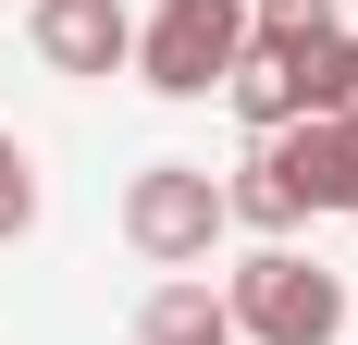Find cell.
Returning a JSON list of instances; mask_svg holds the SVG:
<instances>
[{"mask_svg":"<svg viewBox=\"0 0 358 345\" xmlns=\"http://www.w3.org/2000/svg\"><path fill=\"white\" fill-rule=\"evenodd\" d=\"M222 222H248L259 247H285L296 222H309V210H296V185H285V161H272V148H248V161L222 172Z\"/></svg>","mask_w":358,"mask_h":345,"instance_id":"ba28073f","label":"cell"},{"mask_svg":"<svg viewBox=\"0 0 358 345\" xmlns=\"http://www.w3.org/2000/svg\"><path fill=\"white\" fill-rule=\"evenodd\" d=\"M296 87V124H346L358 111V25H296V37H259Z\"/></svg>","mask_w":358,"mask_h":345,"instance_id":"5b68a950","label":"cell"},{"mask_svg":"<svg viewBox=\"0 0 358 345\" xmlns=\"http://www.w3.org/2000/svg\"><path fill=\"white\" fill-rule=\"evenodd\" d=\"M222 321H235V345H346V272L296 259V247H248L222 284Z\"/></svg>","mask_w":358,"mask_h":345,"instance_id":"6da1fadb","label":"cell"},{"mask_svg":"<svg viewBox=\"0 0 358 345\" xmlns=\"http://www.w3.org/2000/svg\"><path fill=\"white\" fill-rule=\"evenodd\" d=\"M25 37H37V62H50V74H124L136 13H124V0H37Z\"/></svg>","mask_w":358,"mask_h":345,"instance_id":"277c9868","label":"cell"},{"mask_svg":"<svg viewBox=\"0 0 358 345\" xmlns=\"http://www.w3.org/2000/svg\"><path fill=\"white\" fill-rule=\"evenodd\" d=\"M136 345H235V321H222V284H210V272H173V284H148Z\"/></svg>","mask_w":358,"mask_h":345,"instance_id":"52a82bcc","label":"cell"},{"mask_svg":"<svg viewBox=\"0 0 358 345\" xmlns=\"http://www.w3.org/2000/svg\"><path fill=\"white\" fill-rule=\"evenodd\" d=\"M235 50H248V0H161L124 62H136L161 99H210L222 74H235Z\"/></svg>","mask_w":358,"mask_h":345,"instance_id":"3957f363","label":"cell"},{"mask_svg":"<svg viewBox=\"0 0 358 345\" xmlns=\"http://www.w3.org/2000/svg\"><path fill=\"white\" fill-rule=\"evenodd\" d=\"M272 161H285L296 210H334V222H358V111L346 124H285V136H259Z\"/></svg>","mask_w":358,"mask_h":345,"instance_id":"8992f818","label":"cell"},{"mask_svg":"<svg viewBox=\"0 0 358 345\" xmlns=\"http://www.w3.org/2000/svg\"><path fill=\"white\" fill-rule=\"evenodd\" d=\"M25 222H37V161H25V136L0 124V247L25 235Z\"/></svg>","mask_w":358,"mask_h":345,"instance_id":"30bf717a","label":"cell"},{"mask_svg":"<svg viewBox=\"0 0 358 345\" xmlns=\"http://www.w3.org/2000/svg\"><path fill=\"white\" fill-rule=\"evenodd\" d=\"M124 247H136L148 272H198L222 247V172L210 161H148L124 185Z\"/></svg>","mask_w":358,"mask_h":345,"instance_id":"7a4b0ae2","label":"cell"},{"mask_svg":"<svg viewBox=\"0 0 358 345\" xmlns=\"http://www.w3.org/2000/svg\"><path fill=\"white\" fill-rule=\"evenodd\" d=\"M222 99L248 111V136H285V124H296V87H285V62H272L259 37L235 50V74H222Z\"/></svg>","mask_w":358,"mask_h":345,"instance_id":"9c48e42d","label":"cell"}]
</instances>
